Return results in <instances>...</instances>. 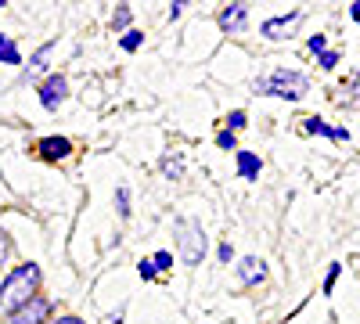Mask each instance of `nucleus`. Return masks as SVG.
I'll return each instance as SVG.
<instances>
[{
    "instance_id": "aec40b11",
    "label": "nucleus",
    "mask_w": 360,
    "mask_h": 324,
    "mask_svg": "<svg viewBox=\"0 0 360 324\" xmlns=\"http://www.w3.org/2000/svg\"><path fill=\"white\" fill-rule=\"evenodd\" d=\"M137 274H141L144 281H152L159 271H155V263H152V259H141V263H137Z\"/></svg>"
},
{
    "instance_id": "c85d7f7f",
    "label": "nucleus",
    "mask_w": 360,
    "mask_h": 324,
    "mask_svg": "<svg viewBox=\"0 0 360 324\" xmlns=\"http://www.w3.org/2000/svg\"><path fill=\"white\" fill-rule=\"evenodd\" d=\"M335 141H349V130L346 127H335Z\"/></svg>"
},
{
    "instance_id": "6e6552de",
    "label": "nucleus",
    "mask_w": 360,
    "mask_h": 324,
    "mask_svg": "<svg viewBox=\"0 0 360 324\" xmlns=\"http://www.w3.org/2000/svg\"><path fill=\"white\" fill-rule=\"evenodd\" d=\"M40 155H44L47 162L69 159V155H72V141H69V137H44V141H40Z\"/></svg>"
},
{
    "instance_id": "f8f14e48",
    "label": "nucleus",
    "mask_w": 360,
    "mask_h": 324,
    "mask_svg": "<svg viewBox=\"0 0 360 324\" xmlns=\"http://www.w3.org/2000/svg\"><path fill=\"white\" fill-rule=\"evenodd\" d=\"M303 130H307V134H321V137H332V141H335V127H328L324 119H317V115L303 119Z\"/></svg>"
},
{
    "instance_id": "4468645a",
    "label": "nucleus",
    "mask_w": 360,
    "mask_h": 324,
    "mask_svg": "<svg viewBox=\"0 0 360 324\" xmlns=\"http://www.w3.org/2000/svg\"><path fill=\"white\" fill-rule=\"evenodd\" d=\"M141 44H144V33H137V29H130V33H123V40H119V47H123V51H130V54H134V51H137Z\"/></svg>"
},
{
    "instance_id": "a211bd4d",
    "label": "nucleus",
    "mask_w": 360,
    "mask_h": 324,
    "mask_svg": "<svg viewBox=\"0 0 360 324\" xmlns=\"http://www.w3.org/2000/svg\"><path fill=\"white\" fill-rule=\"evenodd\" d=\"M217 144H220L224 152H238V137H234L231 130H220V134H217Z\"/></svg>"
},
{
    "instance_id": "c756f323",
    "label": "nucleus",
    "mask_w": 360,
    "mask_h": 324,
    "mask_svg": "<svg viewBox=\"0 0 360 324\" xmlns=\"http://www.w3.org/2000/svg\"><path fill=\"white\" fill-rule=\"evenodd\" d=\"M349 15H353V22H360V0H356V4L349 8Z\"/></svg>"
},
{
    "instance_id": "f257e3e1",
    "label": "nucleus",
    "mask_w": 360,
    "mask_h": 324,
    "mask_svg": "<svg viewBox=\"0 0 360 324\" xmlns=\"http://www.w3.org/2000/svg\"><path fill=\"white\" fill-rule=\"evenodd\" d=\"M37 288H40V267L37 263H22V267H15L4 281H0V310L8 317L18 313L25 303L37 299Z\"/></svg>"
},
{
    "instance_id": "2eb2a0df",
    "label": "nucleus",
    "mask_w": 360,
    "mask_h": 324,
    "mask_svg": "<svg viewBox=\"0 0 360 324\" xmlns=\"http://www.w3.org/2000/svg\"><path fill=\"white\" fill-rule=\"evenodd\" d=\"M54 51V44H44L33 58H29V72H37V69H44V62H47V54Z\"/></svg>"
},
{
    "instance_id": "4be33fe9",
    "label": "nucleus",
    "mask_w": 360,
    "mask_h": 324,
    "mask_svg": "<svg viewBox=\"0 0 360 324\" xmlns=\"http://www.w3.org/2000/svg\"><path fill=\"white\" fill-rule=\"evenodd\" d=\"M127 22H130V8L123 4V8H119V11H115V18H112V25H115V29H123Z\"/></svg>"
},
{
    "instance_id": "6ab92c4d",
    "label": "nucleus",
    "mask_w": 360,
    "mask_h": 324,
    "mask_svg": "<svg viewBox=\"0 0 360 324\" xmlns=\"http://www.w3.org/2000/svg\"><path fill=\"white\" fill-rule=\"evenodd\" d=\"M339 263H332V267H328V278H324V296H332V288H335V278H339Z\"/></svg>"
},
{
    "instance_id": "393cba45",
    "label": "nucleus",
    "mask_w": 360,
    "mask_h": 324,
    "mask_svg": "<svg viewBox=\"0 0 360 324\" xmlns=\"http://www.w3.org/2000/svg\"><path fill=\"white\" fill-rule=\"evenodd\" d=\"M217 256H220V263H231V259H234V249H231V242H224V245L217 249Z\"/></svg>"
},
{
    "instance_id": "f03ea898",
    "label": "nucleus",
    "mask_w": 360,
    "mask_h": 324,
    "mask_svg": "<svg viewBox=\"0 0 360 324\" xmlns=\"http://www.w3.org/2000/svg\"><path fill=\"white\" fill-rule=\"evenodd\" d=\"M310 91V79L295 69H278L263 79H256V94L263 98H281V101H299Z\"/></svg>"
},
{
    "instance_id": "9d476101",
    "label": "nucleus",
    "mask_w": 360,
    "mask_h": 324,
    "mask_svg": "<svg viewBox=\"0 0 360 324\" xmlns=\"http://www.w3.org/2000/svg\"><path fill=\"white\" fill-rule=\"evenodd\" d=\"M238 173H242V181H259V155L238 152Z\"/></svg>"
},
{
    "instance_id": "423d86ee",
    "label": "nucleus",
    "mask_w": 360,
    "mask_h": 324,
    "mask_svg": "<svg viewBox=\"0 0 360 324\" xmlns=\"http://www.w3.org/2000/svg\"><path fill=\"white\" fill-rule=\"evenodd\" d=\"M51 317V303L44 296H37L33 303H25L18 313H11V324H47Z\"/></svg>"
},
{
    "instance_id": "cd10ccee",
    "label": "nucleus",
    "mask_w": 360,
    "mask_h": 324,
    "mask_svg": "<svg viewBox=\"0 0 360 324\" xmlns=\"http://www.w3.org/2000/svg\"><path fill=\"white\" fill-rule=\"evenodd\" d=\"M188 4H169V18H180V11H184Z\"/></svg>"
},
{
    "instance_id": "412c9836",
    "label": "nucleus",
    "mask_w": 360,
    "mask_h": 324,
    "mask_svg": "<svg viewBox=\"0 0 360 324\" xmlns=\"http://www.w3.org/2000/svg\"><path fill=\"white\" fill-rule=\"evenodd\" d=\"M152 263H155V271H169V267H173V256H169V252H155Z\"/></svg>"
},
{
    "instance_id": "7ed1b4c3",
    "label": "nucleus",
    "mask_w": 360,
    "mask_h": 324,
    "mask_svg": "<svg viewBox=\"0 0 360 324\" xmlns=\"http://www.w3.org/2000/svg\"><path fill=\"white\" fill-rule=\"evenodd\" d=\"M176 234H180V259H184V267H198L202 256H205V231H202V223L198 220H180Z\"/></svg>"
},
{
    "instance_id": "a878e982",
    "label": "nucleus",
    "mask_w": 360,
    "mask_h": 324,
    "mask_svg": "<svg viewBox=\"0 0 360 324\" xmlns=\"http://www.w3.org/2000/svg\"><path fill=\"white\" fill-rule=\"evenodd\" d=\"M4 259H8V234H0V267H4Z\"/></svg>"
},
{
    "instance_id": "9b49d317",
    "label": "nucleus",
    "mask_w": 360,
    "mask_h": 324,
    "mask_svg": "<svg viewBox=\"0 0 360 324\" xmlns=\"http://www.w3.org/2000/svg\"><path fill=\"white\" fill-rule=\"evenodd\" d=\"M0 65H22V51L11 37H0Z\"/></svg>"
},
{
    "instance_id": "5701e85b",
    "label": "nucleus",
    "mask_w": 360,
    "mask_h": 324,
    "mask_svg": "<svg viewBox=\"0 0 360 324\" xmlns=\"http://www.w3.org/2000/svg\"><path fill=\"white\" fill-rule=\"evenodd\" d=\"M335 65H339V54L335 51H324L321 54V69H335Z\"/></svg>"
},
{
    "instance_id": "ddd939ff",
    "label": "nucleus",
    "mask_w": 360,
    "mask_h": 324,
    "mask_svg": "<svg viewBox=\"0 0 360 324\" xmlns=\"http://www.w3.org/2000/svg\"><path fill=\"white\" fill-rule=\"evenodd\" d=\"M162 173L169 176V181H176V176L184 173V155H166L162 159Z\"/></svg>"
},
{
    "instance_id": "1a4fd4ad",
    "label": "nucleus",
    "mask_w": 360,
    "mask_h": 324,
    "mask_svg": "<svg viewBox=\"0 0 360 324\" xmlns=\"http://www.w3.org/2000/svg\"><path fill=\"white\" fill-rule=\"evenodd\" d=\"M266 278V263L256 259V256H245L242 263H238V281L242 285H259Z\"/></svg>"
},
{
    "instance_id": "bb28decb",
    "label": "nucleus",
    "mask_w": 360,
    "mask_h": 324,
    "mask_svg": "<svg viewBox=\"0 0 360 324\" xmlns=\"http://www.w3.org/2000/svg\"><path fill=\"white\" fill-rule=\"evenodd\" d=\"M47 324H86V320H79V317H58V320H47Z\"/></svg>"
},
{
    "instance_id": "0eeeda50",
    "label": "nucleus",
    "mask_w": 360,
    "mask_h": 324,
    "mask_svg": "<svg viewBox=\"0 0 360 324\" xmlns=\"http://www.w3.org/2000/svg\"><path fill=\"white\" fill-rule=\"evenodd\" d=\"M220 29L224 33H245V22H249V4H227L220 11Z\"/></svg>"
},
{
    "instance_id": "39448f33",
    "label": "nucleus",
    "mask_w": 360,
    "mask_h": 324,
    "mask_svg": "<svg viewBox=\"0 0 360 324\" xmlns=\"http://www.w3.org/2000/svg\"><path fill=\"white\" fill-rule=\"evenodd\" d=\"M299 25H303V11H292V15H274V18H266V22L259 25V33H263L266 40H288Z\"/></svg>"
},
{
    "instance_id": "b1692460",
    "label": "nucleus",
    "mask_w": 360,
    "mask_h": 324,
    "mask_svg": "<svg viewBox=\"0 0 360 324\" xmlns=\"http://www.w3.org/2000/svg\"><path fill=\"white\" fill-rule=\"evenodd\" d=\"M310 51H314V54H324V51H328V40H324V37H310Z\"/></svg>"
},
{
    "instance_id": "f3484780",
    "label": "nucleus",
    "mask_w": 360,
    "mask_h": 324,
    "mask_svg": "<svg viewBox=\"0 0 360 324\" xmlns=\"http://www.w3.org/2000/svg\"><path fill=\"white\" fill-rule=\"evenodd\" d=\"M115 205H119V216L127 220V216H130V191H127V188L115 191Z\"/></svg>"
},
{
    "instance_id": "dca6fc26",
    "label": "nucleus",
    "mask_w": 360,
    "mask_h": 324,
    "mask_svg": "<svg viewBox=\"0 0 360 324\" xmlns=\"http://www.w3.org/2000/svg\"><path fill=\"white\" fill-rule=\"evenodd\" d=\"M245 119H249L245 108H234V112L227 115V127H224V130H231V134H234V130H242V127H245Z\"/></svg>"
},
{
    "instance_id": "20e7f679",
    "label": "nucleus",
    "mask_w": 360,
    "mask_h": 324,
    "mask_svg": "<svg viewBox=\"0 0 360 324\" xmlns=\"http://www.w3.org/2000/svg\"><path fill=\"white\" fill-rule=\"evenodd\" d=\"M65 98H69V79L62 76V72H54V76H47L44 83H40V105L47 108V112H58L65 105Z\"/></svg>"
}]
</instances>
